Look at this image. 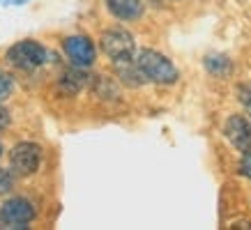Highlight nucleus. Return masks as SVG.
<instances>
[{
  "instance_id": "obj_1",
  "label": "nucleus",
  "mask_w": 251,
  "mask_h": 230,
  "mask_svg": "<svg viewBox=\"0 0 251 230\" xmlns=\"http://www.w3.org/2000/svg\"><path fill=\"white\" fill-rule=\"evenodd\" d=\"M138 67L143 71L145 81L150 83H157V85H173L177 81V67L173 62L168 60L166 55H161L159 51H152V48H145L141 51L136 58Z\"/></svg>"
},
{
  "instance_id": "obj_2",
  "label": "nucleus",
  "mask_w": 251,
  "mask_h": 230,
  "mask_svg": "<svg viewBox=\"0 0 251 230\" xmlns=\"http://www.w3.org/2000/svg\"><path fill=\"white\" fill-rule=\"evenodd\" d=\"M99 46L106 53V58H111L113 62H125L134 60V51H136V42L134 35L125 28H108L101 32L99 37Z\"/></svg>"
},
{
  "instance_id": "obj_3",
  "label": "nucleus",
  "mask_w": 251,
  "mask_h": 230,
  "mask_svg": "<svg viewBox=\"0 0 251 230\" xmlns=\"http://www.w3.org/2000/svg\"><path fill=\"white\" fill-rule=\"evenodd\" d=\"M5 60L16 69H23V71H32L44 65L46 60V48L35 39H23V42H16L14 46H9L7 53H5Z\"/></svg>"
},
{
  "instance_id": "obj_4",
  "label": "nucleus",
  "mask_w": 251,
  "mask_h": 230,
  "mask_svg": "<svg viewBox=\"0 0 251 230\" xmlns=\"http://www.w3.org/2000/svg\"><path fill=\"white\" fill-rule=\"evenodd\" d=\"M37 209L28 198H9L0 205V223H5L7 228H25L35 219Z\"/></svg>"
},
{
  "instance_id": "obj_5",
  "label": "nucleus",
  "mask_w": 251,
  "mask_h": 230,
  "mask_svg": "<svg viewBox=\"0 0 251 230\" xmlns=\"http://www.w3.org/2000/svg\"><path fill=\"white\" fill-rule=\"evenodd\" d=\"M39 163H42V147L37 143L23 140L16 143L9 152V166L19 175H32L39 168Z\"/></svg>"
},
{
  "instance_id": "obj_6",
  "label": "nucleus",
  "mask_w": 251,
  "mask_h": 230,
  "mask_svg": "<svg viewBox=\"0 0 251 230\" xmlns=\"http://www.w3.org/2000/svg\"><path fill=\"white\" fill-rule=\"evenodd\" d=\"M62 51H65V55L69 58V62L74 67L81 69H88L97 58V48L92 44V39L85 37V35H69V37H65Z\"/></svg>"
},
{
  "instance_id": "obj_7",
  "label": "nucleus",
  "mask_w": 251,
  "mask_h": 230,
  "mask_svg": "<svg viewBox=\"0 0 251 230\" xmlns=\"http://www.w3.org/2000/svg\"><path fill=\"white\" fill-rule=\"evenodd\" d=\"M224 134H226L228 143L235 147L237 152L251 150V122L244 115H230L228 120H226Z\"/></svg>"
},
{
  "instance_id": "obj_8",
  "label": "nucleus",
  "mask_w": 251,
  "mask_h": 230,
  "mask_svg": "<svg viewBox=\"0 0 251 230\" xmlns=\"http://www.w3.org/2000/svg\"><path fill=\"white\" fill-rule=\"evenodd\" d=\"M106 9L120 21H136L143 16L141 0H106Z\"/></svg>"
},
{
  "instance_id": "obj_9",
  "label": "nucleus",
  "mask_w": 251,
  "mask_h": 230,
  "mask_svg": "<svg viewBox=\"0 0 251 230\" xmlns=\"http://www.w3.org/2000/svg\"><path fill=\"white\" fill-rule=\"evenodd\" d=\"M115 65V74L120 78L125 85H129V88H138V85L145 83V76L141 67H138L136 60H125V62H113Z\"/></svg>"
},
{
  "instance_id": "obj_10",
  "label": "nucleus",
  "mask_w": 251,
  "mask_h": 230,
  "mask_svg": "<svg viewBox=\"0 0 251 230\" xmlns=\"http://www.w3.org/2000/svg\"><path fill=\"white\" fill-rule=\"evenodd\" d=\"M85 83H88V74L81 67H72L69 71H65V76L60 81V88L67 94H76L78 90H83Z\"/></svg>"
},
{
  "instance_id": "obj_11",
  "label": "nucleus",
  "mask_w": 251,
  "mask_h": 230,
  "mask_svg": "<svg viewBox=\"0 0 251 230\" xmlns=\"http://www.w3.org/2000/svg\"><path fill=\"white\" fill-rule=\"evenodd\" d=\"M205 67L207 71H212L217 76H224V74H228L230 71V62L226 58H219V55H212V58H207L205 60Z\"/></svg>"
},
{
  "instance_id": "obj_12",
  "label": "nucleus",
  "mask_w": 251,
  "mask_h": 230,
  "mask_svg": "<svg viewBox=\"0 0 251 230\" xmlns=\"http://www.w3.org/2000/svg\"><path fill=\"white\" fill-rule=\"evenodd\" d=\"M12 90H14V78L9 76L7 71L0 69V104L12 97Z\"/></svg>"
},
{
  "instance_id": "obj_13",
  "label": "nucleus",
  "mask_w": 251,
  "mask_h": 230,
  "mask_svg": "<svg viewBox=\"0 0 251 230\" xmlns=\"http://www.w3.org/2000/svg\"><path fill=\"white\" fill-rule=\"evenodd\" d=\"M237 101L242 104L247 115H251V83H240L237 85Z\"/></svg>"
},
{
  "instance_id": "obj_14",
  "label": "nucleus",
  "mask_w": 251,
  "mask_h": 230,
  "mask_svg": "<svg viewBox=\"0 0 251 230\" xmlns=\"http://www.w3.org/2000/svg\"><path fill=\"white\" fill-rule=\"evenodd\" d=\"M237 173L251 180V150L242 152V159H240V163H237Z\"/></svg>"
},
{
  "instance_id": "obj_15",
  "label": "nucleus",
  "mask_w": 251,
  "mask_h": 230,
  "mask_svg": "<svg viewBox=\"0 0 251 230\" xmlns=\"http://www.w3.org/2000/svg\"><path fill=\"white\" fill-rule=\"evenodd\" d=\"M9 189H12V175L9 170L0 168V191H9Z\"/></svg>"
},
{
  "instance_id": "obj_16",
  "label": "nucleus",
  "mask_w": 251,
  "mask_h": 230,
  "mask_svg": "<svg viewBox=\"0 0 251 230\" xmlns=\"http://www.w3.org/2000/svg\"><path fill=\"white\" fill-rule=\"evenodd\" d=\"M7 124H9V113L2 106H0V129H5Z\"/></svg>"
},
{
  "instance_id": "obj_17",
  "label": "nucleus",
  "mask_w": 251,
  "mask_h": 230,
  "mask_svg": "<svg viewBox=\"0 0 251 230\" xmlns=\"http://www.w3.org/2000/svg\"><path fill=\"white\" fill-rule=\"evenodd\" d=\"M2 2H5V5H23L25 0H2Z\"/></svg>"
},
{
  "instance_id": "obj_18",
  "label": "nucleus",
  "mask_w": 251,
  "mask_h": 230,
  "mask_svg": "<svg viewBox=\"0 0 251 230\" xmlns=\"http://www.w3.org/2000/svg\"><path fill=\"white\" fill-rule=\"evenodd\" d=\"M0 154H2V143H0Z\"/></svg>"
}]
</instances>
